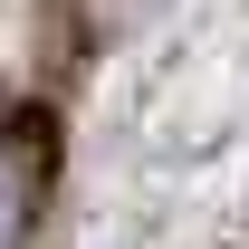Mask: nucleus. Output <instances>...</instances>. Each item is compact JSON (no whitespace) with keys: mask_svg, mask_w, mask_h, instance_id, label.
<instances>
[{"mask_svg":"<svg viewBox=\"0 0 249 249\" xmlns=\"http://www.w3.org/2000/svg\"><path fill=\"white\" fill-rule=\"evenodd\" d=\"M19 230H29V182H19V163L0 154V249H19Z\"/></svg>","mask_w":249,"mask_h":249,"instance_id":"obj_1","label":"nucleus"}]
</instances>
